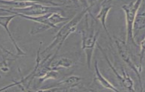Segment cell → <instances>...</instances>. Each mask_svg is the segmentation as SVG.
Segmentation results:
<instances>
[{
    "label": "cell",
    "instance_id": "1",
    "mask_svg": "<svg viewBox=\"0 0 145 92\" xmlns=\"http://www.w3.org/2000/svg\"><path fill=\"white\" fill-rule=\"evenodd\" d=\"M82 32V48L86 53L87 63L88 68L90 69L92 63L93 54L96 44L100 30L95 31L94 22H92L91 25H88V22H86V27Z\"/></svg>",
    "mask_w": 145,
    "mask_h": 92
},
{
    "label": "cell",
    "instance_id": "2",
    "mask_svg": "<svg viewBox=\"0 0 145 92\" xmlns=\"http://www.w3.org/2000/svg\"><path fill=\"white\" fill-rule=\"evenodd\" d=\"M82 15L79 16L78 17L75 18V19L66 24L63 27L62 29L59 30L58 33L57 34L55 37V39L54 40L52 43H51L49 47L47 48L46 49H45L43 53H45L48 51L51 50L53 47L56 46L58 44H59L58 49V50L60 48L61 46L62 45L63 42H64L65 40L67 38V37L71 33L74 32L76 30V26L82 18Z\"/></svg>",
    "mask_w": 145,
    "mask_h": 92
},
{
    "label": "cell",
    "instance_id": "3",
    "mask_svg": "<svg viewBox=\"0 0 145 92\" xmlns=\"http://www.w3.org/2000/svg\"><path fill=\"white\" fill-rule=\"evenodd\" d=\"M115 41H116V44L118 48L119 54H120L122 59L137 74V77L138 78L140 83V87H141L142 89V84L140 75V72L142 71V70L139 68H138L137 66H136L134 63L132 61L126 43H125V42L122 40L117 38H116Z\"/></svg>",
    "mask_w": 145,
    "mask_h": 92
},
{
    "label": "cell",
    "instance_id": "4",
    "mask_svg": "<svg viewBox=\"0 0 145 92\" xmlns=\"http://www.w3.org/2000/svg\"><path fill=\"white\" fill-rule=\"evenodd\" d=\"M97 45H98V47H99V48L101 50L102 53H103V54H104V56H105V59H106V60H107V62H108V65L110 66V67L113 69V71L114 72L115 74L116 75L117 77H118V78L120 79V81H121L123 86H124L126 89H128L130 91L135 92V89L133 81V80L131 79V77H130L129 75H128L125 72V71L124 69H122L123 71V76H121L120 74L117 72L116 70L114 68L113 66L111 65V63L110 62V61H109L108 58L107 57V56H106V54H105V52L103 51L102 48L100 47V46L99 45V44H97Z\"/></svg>",
    "mask_w": 145,
    "mask_h": 92
},
{
    "label": "cell",
    "instance_id": "5",
    "mask_svg": "<svg viewBox=\"0 0 145 92\" xmlns=\"http://www.w3.org/2000/svg\"><path fill=\"white\" fill-rule=\"evenodd\" d=\"M94 68H95V78L97 80L99 81V83L102 85L106 89H110L114 92H120V90L116 89L114 85H112L110 82L105 79L103 75L100 73L99 69V65H98V61H96L94 65Z\"/></svg>",
    "mask_w": 145,
    "mask_h": 92
},
{
    "label": "cell",
    "instance_id": "6",
    "mask_svg": "<svg viewBox=\"0 0 145 92\" xmlns=\"http://www.w3.org/2000/svg\"><path fill=\"white\" fill-rule=\"evenodd\" d=\"M145 27V19L142 17L135 18L133 24V31L134 30H141Z\"/></svg>",
    "mask_w": 145,
    "mask_h": 92
}]
</instances>
